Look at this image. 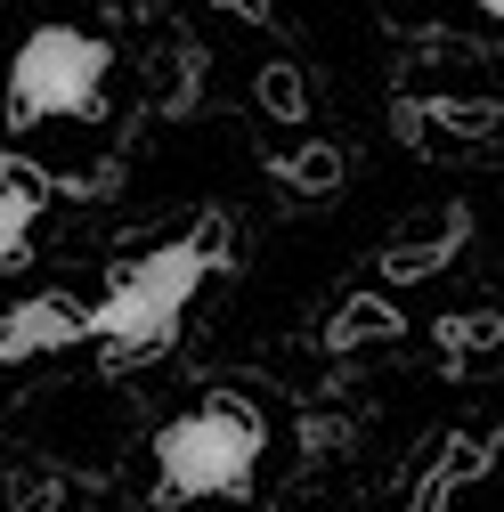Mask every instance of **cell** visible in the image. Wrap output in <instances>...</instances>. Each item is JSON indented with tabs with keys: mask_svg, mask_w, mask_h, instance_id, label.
<instances>
[{
	"mask_svg": "<svg viewBox=\"0 0 504 512\" xmlns=\"http://www.w3.org/2000/svg\"><path fill=\"white\" fill-rule=\"evenodd\" d=\"M228 269V236L204 220L187 228L155 252H139V261H122L106 277V293L90 301V342H106V366H147L179 342V317L187 301L204 293V277Z\"/></svg>",
	"mask_w": 504,
	"mask_h": 512,
	"instance_id": "obj_1",
	"label": "cell"
},
{
	"mask_svg": "<svg viewBox=\"0 0 504 512\" xmlns=\"http://www.w3.org/2000/svg\"><path fill=\"white\" fill-rule=\"evenodd\" d=\"M261 456H269V415L244 391H212L155 431L147 504L155 512H187V504H212V496L244 504L252 480H261Z\"/></svg>",
	"mask_w": 504,
	"mask_h": 512,
	"instance_id": "obj_2",
	"label": "cell"
},
{
	"mask_svg": "<svg viewBox=\"0 0 504 512\" xmlns=\"http://www.w3.org/2000/svg\"><path fill=\"white\" fill-rule=\"evenodd\" d=\"M114 49L82 25H33L9 57V131H41V122H90L106 106Z\"/></svg>",
	"mask_w": 504,
	"mask_h": 512,
	"instance_id": "obj_3",
	"label": "cell"
},
{
	"mask_svg": "<svg viewBox=\"0 0 504 512\" xmlns=\"http://www.w3.org/2000/svg\"><path fill=\"white\" fill-rule=\"evenodd\" d=\"M82 342H90V301H74V293H33L17 309H0V366L57 358V350H82Z\"/></svg>",
	"mask_w": 504,
	"mask_h": 512,
	"instance_id": "obj_4",
	"label": "cell"
},
{
	"mask_svg": "<svg viewBox=\"0 0 504 512\" xmlns=\"http://www.w3.org/2000/svg\"><path fill=\"white\" fill-rule=\"evenodd\" d=\"M472 244V212L464 204H439L431 212V228H415V236H399V244H383V285H423V277H439L456 261V252Z\"/></svg>",
	"mask_w": 504,
	"mask_h": 512,
	"instance_id": "obj_5",
	"label": "cell"
},
{
	"mask_svg": "<svg viewBox=\"0 0 504 512\" xmlns=\"http://www.w3.org/2000/svg\"><path fill=\"white\" fill-rule=\"evenodd\" d=\"M488 464H496V431H488V439H480V431H448V439H439V456L415 472L407 512H448V496L472 488V480H488Z\"/></svg>",
	"mask_w": 504,
	"mask_h": 512,
	"instance_id": "obj_6",
	"label": "cell"
},
{
	"mask_svg": "<svg viewBox=\"0 0 504 512\" xmlns=\"http://www.w3.org/2000/svg\"><path fill=\"white\" fill-rule=\"evenodd\" d=\"M415 122H423V147L431 155L439 147H488L504 131V106L480 98V90H431V98H415Z\"/></svg>",
	"mask_w": 504,
	"mask_h": 512,
	"instance_id": "obj_7",
	"label": "cell"
},
{
	"mask_svg": "<svg viewBox=\"0 0 504 512\" xmlns=\"http://www.w3.org/2000/svg\"><path fill=\"white\" fill-rule=\"evenodd\" d=\"M41 212H49V179L25 155H0V269H25Z\"/></svg>",
	"mask_w": 504,
	"mask_h": 512,
	"instance_id": "obj_8",
	"label": "cell"
},
{
	"mask_svg": "<svg viewBox=\"0 0 504 512\" xmlns=\"http://www.w3.org/2000/svg\"><path fill=\"white\" fill-rule=\"evenodd\" d=\"M399 334H407L399 301H391V293H374V285H366V293H350V301L326 317V350H334V358H358V350H391Z\"/></svg>",
	"mask_w": 504,
	"mask_h": 512,
	"instance_id": "obj_9",
	"label": "cell"
},
{
	"mask_svg": "<svg viewBox=\"0 0 504 512\" xmlns=\"http://www.w3.org/2000/svg\"><path fill=\"white\" fill-rule=\"evenodd\" d=\"M269 179L285 187V196H334V187L350 179V155L334 147V139H309V147H293V155H269Z\"/></svg>",
	"mask_w": 504,
	"mask_h": 512,
	"instance_id": "obj_10",
	"label": "cell"
},
{
	"mask_svg": "<svg viewBox=\"0 0 504 512\" xmlns=\"http://www.w3.org/2000/svg\"><path fill=\"white\" fill-rule=\"evenodd\" d=\"M431 342L448 350L456 366L496 358V350H504V309H456V317H439V326H431Z\"/></svg>",
	"mask_w": 504,
	"mask_h": 512,
	"instance_id": "obj_11",
	"label": "cell"
},
{
	"mask_svg": "<svg viewBox=\"0 0 504 512\" xmlns=\"http://www.w3.org/2000/svg\"><path fill=\"white\" fill-rule=\"evenodd\" d=\"M0 504H9V512H66V472H57V464H9Z\"/></svg>",
	"mask_w": 504,
	"mask_h": 512,
	"instance_id": "obj_12",
	"label": "cell"
},
{
	"mask_svg": "<svg viewBox=\"0 0 504 512\" xmlns=\"http://www.w3.org/2000/svg\"><path fill=\"white\" fill-rule=\"evenodd\" d=\"M252 90H261V114H269V122H309V114H318L301 66H261V82H252Z\"/></svg>",
	"mask_w": 504,
	"mask_h": 512,
	"instance_id": "obj_13",
	"label": "cell"
},
{
	"mask_svg": "<svg viewBox=\"0 0 504 512\" xmlns=\"http://www.w3.org/2000/svg\"><path fill=\"white\" fill-rule=\"evenodd\" d=\"M212 9H236L244 25H269V17H277V9H269V0H212Z\"/></svg>",
	"mask_w": 504,
	"mask_h": 512,
	"instance_id": "obj_14",
	"label": "cell"
},
{
	"mask_svg": "<svg viewBox=\"0 0 504 512\" xmlns=\"http://www.w3.org/2000/svg\"><path fill=\"white\" fill-rule=\"evenodd\" d=\"M464 9H472V17H488V25H496V17H504V0H464Z\"/></svg>",
	"mask_w": 504,
	"mask_h": 512,
	"instance_id": "obj_15",
	"label": "cell"
}]
</instances>
